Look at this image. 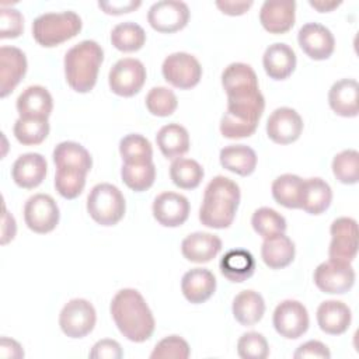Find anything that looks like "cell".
Here are the masks:
<instances>
[{"mask_svg": "<svg viewBox=\"0 0 359 359\" xmlns=\"http://www.w3.org/2000/svg\"><path fill=\"white\" fill-rule=\"evenodd\" d=\"M97 314L94 306L86 299L69 300L59 314V325L69 338H83L95 325Z\"/></svg>", "mask_w": 359, "mask_h": 359, "instance_id": "obj_7", "label": "cell"}, {"mask_svg": "<svg viewBox=\"0 0 359 359\" xmlns=\"http://www.w3.org/2000/svg\"><path fill=\"white\" fill-rule=\"evenodd\" d=\"M163 77L171 86L180 90L195 87L202 77V66L195 56L187 52L168 55L161 66Z\"/></svg>", "mask_w": 359, "mask_h": 359, "instance_id": "obj_8", "label": "cell"}, {"mask_svg": "<svg viewBox=\"0 0 359 359\" xmlns=\"http://www.w3.org/2000/svg\"><path fill=\"white\" fill-rule=\"evenodd\" d=\"M222 250V240L212 233L196 231L188 234L181 243L184 258L191 262L205 264L212 261Z\"/></svg>", "mask_w": 359, "mask_h": 359, "instance_id": "obj_22", "label": "cell"}, {"mask_svg": "<svg viewBox=\"0 0 359 359\" xmlns=\"http://www.w3.org/2000/svg\"><path fill=\"white\" fill-rule=\"evenodd\" d=\"M255 271V259L247 250H230L220 259V272L230 282L241 283L252 276Z\"/></svg>", "mask_w": 359, "mask_h": 359, "instance_id": "obj_30", "label": "cell"}, {"mask_svg": "<svg viewBox=\"0 0 359 359\" xmlns=\"http://www.w3.org/2000/svg\"><path fill=\"white\" fill-rule=\"evenodd\" d=\"M126 203L118 187L101 182L91 188L87 196V212L101 226H114L125 215Z\"/></svg>", "mask_w": 359, "mask_h": 359, "instance_id": "obj_6", "label": "cell"}, {"mask_svg": "<svg viewBox=\"0 0 359 359\" xmlns=\"http://www.w3.org/2000/svg\"><path fill=\"white\" fill-rule=\"evenodd\" d=\"M251 224L254 231L264 238L279 233H285L286 230L285 217L275 209L266 206H262L252 213Z\"/></svg>", "mask_w": 359, "mask_h": 359, "instance_id": "obj_42", "label": "cell"}, {"mask_svg": "<svg viewBox=\"0 0 359 359\" xmlns=\"http://www.w3.org/2000/svg\"><path fill=\"white\" fill-rule=\"evenodd\" d=\"M332 201V191L328 182L320 177L303 180L300 209L310 215H321L328 209Z\"/></svg>", "mask_w": 359, "mask_h": 359, "instance_id": "obj_28", "label": "cell"}, {"mask_svg": "<svg viewBox=\"0 0 359 359\" xmlns=\"http://www.w3.org/2000/svg\"><path fill=\"white\" fill-rule=\"evenodd\" d=\"M262 65L271 79L285 80L296 67V53L287 43L275 42L265 49Z\"/></svg>", "mask_w": 359, "mask_h": 359, "instance_id": "obj_25", "label": "cell"}, {"mask_svg": "<svg viewBox=\"0 0 359 359\" xmlns=\"http://www.w3.org/2000/svg\"><path fill=\"white\" fill-rule=\"evenodd\" d=\"M330 259L351 264L358 252V223L352 217H338L330 227Z\"/></svg>", "mask_w": 359, "mask_h": 359, "instance_id": "obj_12", "label": "cell"}, {"mask_svg": "<svg viewBox=\"0 0 359 359\" xmlns=\"http://www.w3.org/2000/svg\"><path fill=\"white\" fill-rule=\"evenodd\" d=\"M24 31V17L17 8L3 7L0 13V38H17Z\"/></svg>", "mask_w": 359, "mask_h": 359, "instance_id": "obj_47", "label": "cell"}, {"mask_svg": "<svg viewBox=\"0 0 359 359\" xmlns=\"http://www.w3.org/2000/svg\"><path fill=\"white\" fill-rule=\"evenodd\" d=\"M86 175L87 172L79 168H56L55 188L59 192V195L63 196L65 199H74L84 189Z\"/></svg>", "mask_w": 359, "mask_h": 359, "instance_id": "obj_40", "label": "cell"}, {"mask_svg": "<svg viewBox=\"0 0 359 359\" xmlns=\"http://www.w3.org/2000/svg\"><path fill=\"white\" fill-rule=\"evenodd\" d=\"M81 25V18L74 11L45 13L34 20L32 36L41 46L52 48L74 38Z\"/></svg>", "mask_w": 359, "mask_h": 359, "instance_id": "obj_5", "label": "cell"}, {"mask_svg": "<svg viewBox=\"0 0 359 359\" xmlns=\"http://www.w3.org/2000/svg\"><path fill=\"white\" fill-rule=\"evenodd\" d=\"M119 153L126 164H144L153 161V147L150 142L139 133L123 136L119 142Z\"/></svg>", "mask_w": 359, "mask_h": 359, "instance_id": "obj_38", "label": "cell"}, {"mask_svg": "<svg viewBox=\"0 0 359 359\" xmlns=\"http://www.w3.org/2000/svg\"><path fill=\"white\" fill-rule=\"evenodd\" d=\"M294 243L285 236V233L264 238L261 247L262 261L271 269H282L292 264L294 259Z\"/></svg>", "mask_w": 359, "mask_h": 359, "instance_id": "obj_29", "label": "cell"}, {"mask_svg": "<svg viewBox=\"0 0 359 359\" xmlns=\"http://www.w3.org/2000/svg\"><path fill=\"white\" fill-rule=\"evenodd\" d=\"M88 356L91 359H121L123 356V352L119 342L105 338L94 344Z\"/></svg>", "mask_w": 359, "mask_h": 359, "instance_id": "obj_48", "label": "cell"}, {"mask_svg": "<svg viewBox=\"0 0 359 359\" xmlns=\"http://www.w3.org/2000/svg\"><path fill=\"white\" fill-rule=\"evenodd\" d=\"M151 210L161 226L178 227L187 222L191 206L184 195L167 191L156 196Z\"/></svg>", "mask_w": 359, "mask_h": 359, "instance_id": "obj_17", "label": "cell"}, {"mask_svg": "<svg viewBox=\"0 0 359 359\" xmlns=\"http://www.w3.org/2000/svg\"><path fill=\"white\" fill-rule=\"evenodd\" d=\"M122 181L130 189L143 192L149 189L156 180V165L153 161L144 164H122L121 168Z\"/></svg>", "mask_w": 359, "mask_h": 359, "instance_id": "obj_39", "label": "cell"}, {"mask_svg": "<svg viewBox=\"0 0 359 359\" xmlns=\"http://www.w3.org/2000/svg\"><path fill=\"white\" fill-rule=\"evenodd\" d=\"M111 316L119 332L132 342L147 341L156 327V321L144 297L136 289L116 292L111 302Z\"/></svg>", "mask_w": 359, "mask_h": 359, "instance_id": "obj_1", "label": "cell"}, {"mask_svg": "<svg viewBox=\"0 0 359 359\" xmlns=\"http://www.w3.org/2000/svg\"><path fill=\"white\" fill-rule=\"evenodd\" d=\"M156 143L164 157L174 160L189 150V135L182 125L168 123L157 132Z\"/></svg>", "mask_w": 359, "mask_h": 359, "instance_id": "obj_31", "label": "cell"}, {"mask_svg": "<svg viewBox=\"0 0 359 359\" xmlns=\"http://www.w3.org/2000/svg\"><path fill=\"white\" fill-rule=\"evenodd\" d=\"M309 4L311 7H314L320 13H328V11H332L334 8H337L341 4V1H334V0H309Z\"/></svg>", "mask_w": 359, "mask_h": 359, "instance_id": "obj_54", "label": "cell"}, {"mask_svg": "<svg viewBox=\"0 0 359 359\" xmlns=\"http://www.w3.org/2000/svg\"><path fill=\"white\" fill-rule=\"evenodd\" d=\"M53 163L56 168H79L86 172L91 170L93 158L88 150L77 142H62L53 150Z\"/></svg>", "mask_w": 359, "mask_h": 359, "instance_id": "obj_34", "label": "cell"}, {"mask_svg": "<svg viewBox=\"0 0 359 359\" xmlns=\"http://www.w3.org/2000/svg\"><path fill=\"white\" fill-rule=\"evenodd\" d=\"M240 196V188L233 180L224 175L215 177L203 192L201 223L210 229H227L236 217Z\"/></svg>", "mask_w": 359, "mask_h": 359, "instance_id": "obj_2", "label": "cell"}, {"mask_svg": "<svg viewBox=\"0 0 359 359\" xmlns=\"http://www.w3.org/2000/svg\"><path fill=\"white\" fill-rule=\"evenodd\" d=\"M316 286L328 294H344L355 283V271L351 264L328 259L314 269Z\"/></svg>", "mask_w": 359, "mask_h": 359, "instance_id": "obj_13", "label": "cell"}, {"mask_svg": "<svg viewBox=\"0 0 359 359\" xmlns=\"http://www.w3.org/2000/svg\"><path fill=\"white\" fill-rule=\"evenodd\" d=\"M59 206L48 194H35L24 205V220L29 230L38 234L52 231L59 223Z\"/></svg>", "mask_w": 359, "mask_h": 359, "instance_id": "obj_10", "label": "cell"}, {"mask_svg": "<svg viewBox=\"0 0 359 359\" xmlns=\"http://www.w3.org/2000/svg\"><path fill=\"white\" fill-rule=\"evenodd\" d=\"M332 172L342 184H356L359 181V153L353 149L338 153L332 160Z\"/></svg>", "mask_w": 359, "mask_h": 359, "instance_id": "obj_43", "label": "cell"}, {"mask_svg": "<svg viewBox=\"0 0 359 359\" xmlns=\"http://www.w3.org/2000/svg\"><path fill=\"white\" fill-rule=\"evenodd\" d=\"M146 81V67L135 57L119 59L109 70L108 83L112 93L121 97L137 94Z\"/></svg>", "mask_w": 359, "mask_h": 359, "instance_id": "obj_9", "label": "cell"}, {"mask_svg": "<svg viewBox=\"0 0 359 359\" xmlns=\"http://www.w3.org/2000/svg\"><path fill=\"white\" fill-rule=\"evenodd\" d=\"M189 20V8L184 1L160 0L150 6L147 21L153 29L172 34L182 29Z\"/></svg>", "mask_w": 359, "mask_h": 359, "instance_id": "obj_14", "label": "cell"}, {"mask_svg": "<svg viewBox=\"0 0 359 359\" xmlns=\"http://www.w3.org/2000/svg\"><path fill=\"white\" fill-rule=\"evenodd\" d=\"M233 316L241 325L257 324L265 313L264 297L255 290H243L233 300Z\"/></svg>", "mask_w": 359, "mask_h": 359, "instance_id": "obj_32", "label": "cell"}, {"mask_svg": "<svg viewBox=\"0 0 359 359\" xmlns=\"http://www.w3.org/2000/svg\"><path fill=\"white\" fill-rule=\"evenodd\" d=\"M15 107L20 118L48 119L53 109V100L45 87L29 86L18 95Z\"/></svg>", "mask_w": 359, "mask_h": 359, "instance_id": "obj_21", "label": "cell"}, {"mask_svg": "<svg viewBox=\"0 0 359 359\" xmlns=\"http://www.w3.org/2000/svg\"><path fill=\"white\" fill-rule=\"evenodd\" d=\"M177 95L167 87H153L146 95V107L156 116H170L177 109Z\"/></svg>", "mask_w": 359, "mask_h": 359, "instance_id": "obj_44", "label": "cell"}, {"mask_svg": "<svg viewBox=\"0 0 359 359\" xmlns=\"http://www.w3.org/2000/svg\"><path fill=\"white\" fill-rule=\"evenodd\" d=\"M191 355V348L188 342L178 337L170 335L163 338L154 346L153 352L150 353L151 359H187Z\"/></svg>", "mask_w": 359, "mask_h": 359, "instance_id": "obj_46", "label": "cell"}, {"mask_svg": "<svg viewBox=\"0 0 359 359\" xmlns=\"http://www.w3.org/2000/svg\"><path fill=\"white\" fill-rule=\"evenodd\" d=\"M303 132V119L289 107L276 108L266 121V135L278 144L296 142Z\"/></svg>", "mask_w": 359, "mask_h": 359, "instance_id": "obj_15", "label": "cell"}, {"mask_svg": "<svg viewBox=\"0 0 359 359\" xmlns=\"http://www.w3.org/2000/svg\"><path fill=\"white\" fill-rule=\"evenodd\" d=\"M297 41L303 52L314 60L328 59L335 48L332 32L320 22L304 24L299 29Z\"/></svg>", "mask_w": 359, "mask_h": 359, "instance_id": "obj_16", "label": "cell"}, {"mask_svg": "<svg viewBox=\"0 0 359 359\" xmlns=\"http://www.w3.org/2000/svg\"><path fill=\"white\" fill-rule=\"evenodd\" d=\"M296 3L293 0L262 3L259 10L261 25L271 34H285L294 25Z\"/></svg>", "mask_w": 359, "mask_h": 359, "instance_id": "obj_19", "label": "cell"}, {"mask_svg": "<svg viewBox=\"0 0 359 359\" xmlns=\"http://www.w3.org/2000/svg\"><path fill=\"white\" fill-rule=\"evenodd\" d=\"M181 290L189 303H205L216 290V278L209 269L192 268L184 273L181 279Z\"/></svg>", "mask_w": 359, "mask_h": 359, "instance_id": "obj_23", "label": "cell"}, {"mask_svg": "<svg viewBox=\"0 0 359 359\" xmlns=\"http://www.w3.org/2000/svg\"><path fill=\"white\" fill-rule=\"evenodd\" d=\"M237 353L243 359H265L269 355V346L262 334L250 331L238 338Z\"/></svg>", "mask_w": 359, "mask_h": 359, "instance_id": "obj_45", "label": "cell"}, {"mask_svg": "<svg viewBox=\"0 0 359 359\" xmlns=\"http://www.w3.org/2000/svg\"><path fill=\"white\" fill-rule=\"evenodd\" d=\"M202 165L192 160L178 157L174 158L170 165V178L181 189H194L203 180Z\"/></svg>", "mask_w": 359, "mask_h": 359, "instance_id": "obj_37", "label": "cell"}, {"mask_svg": "<svg viewBox=\"0 0 359 359\" xmlns=\"http://www.w3.org/2000/svg\"><path fill=\"white\" fill-rule=\"evenodd\" d=\"M48 119H25L18 118L14 123L13 132L15 139L24 146H32L42 143L49 135Z\"/></svg>", "mask_w": 359, "mask_h": 359, "instance_id": "obj_41", "label": "cell"}, {"mask_svg": "<svg viewBox=\"0 0 359 359\" xmlns=\"http://www.w3.org/2000/svg\"><path fill=\"white\" fill-rule=\"evenodd\" d=\"M302 187L303 180L299 175L282 174L272 182V196L287 209H300Z\"/></svg>", "mask_w": 359, "mask_h": 359, "instance_id": "obj_35", "label": "cell"}, {"mask_svg": "<svg viewBox=\"0 0 359 359\" xmlns=\"http://www.w3.org/2000/svg\"><path fill=\"white\" fill-rule=\"evenodd\" d=\"M294 359H304V358H320V359H330L331 358V352L327 348V345H324L320 341L311 339L307 341L304 344H302L296 352L293 353Z\"/></svg>", "mask_w": 359, "mask_h": 359, "instance_id": "obj_49", "label": "cell"}, {"mask_svg": "<svg viewBox=\"0 0 359 359\" xmlns=\"http://www.w3.org/2000/svg\"><path fill=\"white\" fill-rule=\"evenodd\" d=\"M219 158L223 168L243 177L252 174L257 167V154L245 144H230L223 147Z\"/></svg>", "mask_w": 359, "mask_h": 359, "instance_id": "obj_33", "label": "cell"}, {"mask_svg": "<svg viewBox=\"0 0 359 359\" xmlns=\"http://www.w3.org/2000/svg\"><path fill=\"white\" fill-rule=\"evenodd\" d=\"M351 320V309L341 300H325L317 309V323L325 334H344L349 328Z\"/></svg>", "mask_w": 359, "mask_h": 359, "instance_id": "obj_27", "label": "cell"}, {"mask_svg": "<svg viewBox=\"0 0 359 359\" xmlns=\"http://www.w3.org/2000/svg\"><path fill=\"white\" fill-rule=\"evenodd\" d=\"M222 86L227 97L258 91V79L254 69L241 62L230 63L222 73Z\"/></svg>", "mask_w": 359, "mask_h": 359, "instance_id": "obj_24", "label": "cell"}, {"mask_svg": "<svg viewBox=\"0 0 359 359\" xmlns=\"http://www.w3.org/2000/svg\"><path fill=\"white\" fill-rule=\"evenodd\" d=\"M48 170L46 160L39 153H24L13 164V181L24 189H32L42 184Z\"/></svg>", "mask_w": 359, "mask_h": 359, "instance_id": "obj_20", "label": "cell"}, {"mask_svg": "<svg viewBox=\"0 0 359 359\" xmlns=\"http://www.w3.org/2000/svg\"><path fill=\"white\" fill-rule=\"evenodd\" d=\"M358 97V81L355 79H341L331 86L328 91V104L337 115L353 118L359 111Z\"/></svg>", "mask_w": 359, "mask_h": 359, "instance_id": "obj_26", "label": "cell"}, {"mask_svg": "<svg viewBox=\"0 0 359 359\" xmlns=\"http://www.w3.org/2000/svg\"><path fill=\"white\" fill-rule=\"evenodd\" d=\"M1 244H7L8 241H11L15 236L17 231V226H15V219L13 217V215H10L6 209V205H3V222H1Z\"/></svg>", "mask_w": 359, "mask_h": 359, "instance_id": "obj_53", "label": "cell"}, {"mask_svg": "<svg viewBox=\"0 0 359 359\" xmlns=\"http://www.w3.org/2000/svg\"><path fill=\"white\" fill-rule=\"evenodd\" d=\"M104 60L101 45L93 39H84L72 46L65 55V77L77 93H88L97 83L100 66Z\"/></svg>", "mask_w": 359, "mask_h": 359, "instance_id": "obj_3", "label": "cell"}, {"mask_svg": "<svg viewBox=\"0 0 359 359\" xmlns=\"http://www.w3.org/2000/svg\"><path fill=\"white\" fill-rule=\"evenodd\" d=\"M142 4V1L139 0H126V1H98V7L104 10V13L107 14H123V13H130L135 8H137Z\"/></svg>", "mask_w": 359, "mask_h": 359, "instance_id": "obj_50", "label": "cell"}, {"mask_svg": "<svg viewBox=\"0 0 359 359\" xmlns=\"http://www.w3.org/2000/svg\"><path fill=\"white\" fill-rule=\"evenodd\" d=\"M252 6V1H234V0H217L216 7L227 15H241Z\"/></svg>", "mask_w": 359, "mask_h": 359, "instance_id": "obj_51", "label": "cell"}, {"mask_svg": "<svg viewBox=\"0 0 359 359\" xmlns=\"http://www.w3.org/2000/svg\"><path fill=\"white\" fill-rule=\"evenodd\" d=\"M0 356L20 359L24 356V351H22V346L15 339L3 337L0 341Z\"/></svg>", "mask_w": 359, "mask_h": 359, "instance_id": "obj_52", "label": "cell"}, {"mask_svg": "<svg viewBox=\"0 0 359 359\" xmlns=\"http://www.w3.org/2000/svg\"><path fill=\"white\" fill-rule=\"evenodd\" d=\"M144 29L133 21L119 22L111 31V43L121 52L139 50L144 45Z\"/></svg>", "mask_w": 359, "mask_h": 359, "instance_id": "obj_36", "label": "cell"}, {"mask_svg": "<svg viewBox=\"0 0 359 359\" xmlns=\"http://www.w3.org/2000/svg\"><path fill=\"white\" fill-rule=\"evenodd\" d=\"M25 53L15 46L0 48V97H7L27 73Z\"/></svg>", "mask_w": 359, "mask_h": 359, "instance_id": "obj_18", "label": "cell"}, {"mask_svg": "<svg viewBox=\"0 0 359 359\" xmlns=\"http://www.w3.org/2000/svg\"><path fill=\"white\" fill-rule=\"evenodd\" d=\"M265 109L262 93L227 97V111L220 119V132L227 139H241L251 136Z\"/></svg>", "mask_w": 359, "mask_h": 359, "instance_id": "obj_4", "label": "cell"}, {"mask_svg": "<svg viewBox=\"0 0 359 359\" xmlns=\"http://www.w3.org/2000/svg\"><path fill=\"white\" fill-rule=\"evenodd\" d=\"M272 323L280 337L297 339L307 331L310 318L303 303L287 299L275 307Z\"/></svg>", "mask_w": 359, "mask_h": 359, "instance_id": "obj_11", "label": "cell"}]
</instances>
